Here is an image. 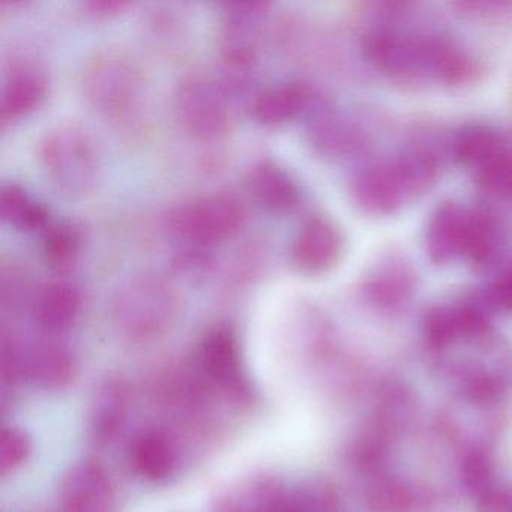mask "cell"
Returning <instances> with one entry per match:
<instances>
[{"mask_svg":"<svg viewBox=\"0 0 512 512\" xmlns=\"http://www.w3.org/2000/svg\"><path fill=\"white\" fill-rule=\"evenodd\" d=\"M365 61L401 85L463 86L481 74L479 62L451 35L412 25L403 13H386L362 37Z\"/></svg>","mask_w":512,"mask_h":512,"instance_id":"6da1fadb","label":"cell"},{"mask_svg":"<svg viewBox=\"0 0 512 512\" xmlns=\"http://www.w3.org/2000/svg\"><path fill=\"white\" fill-rule=\"evenodd\" d=\"M437 176L439 161L430 149H401L356 167L349 182L350 197L364 214L389 217L421 199Z\"/></svg>","mask_w":512,"mask_h":512,"instance_id":"7a4b0ae2","label":"cell"},{"mask_svg":"<svg viewBox=\"0 0 512 512\" xmlns=\"http://www.w3.org/2000/svg\"><path fill=\"white\" fill-rule=\"evenodd\" d=\"M499 221L491 212L457 200L439 203L424 229V251L436 266L464 262L487 269L502 251Z\"/></svg>","mask_w":512,"mask_h":512,"instance_id":"3957f363","label":"cell"},{"mask_svg":"<svg viewBox=\"0 0 512 512\" xmlns=\"http://www.w3.org/2000/svg\"><path fill=\"white\" fill-rule=\"evenodd\" d=\"M178 313V292L160 275L131 278L113 296V323L124 337L133 341L160 337L175 323Z\"/></svg>","mask_w":512,"mask_h":512,"instance_id":"277c9868","label":"cell"},{"mask_svg":"<svg viewBox=\"0 0 512 512\" xmlns=\"http://www.w3.org/2000/svg\"><path fill=\"white\" fill-rule=\"evenodd\" d=\"M40 161L52 184L62 193L83 196L94 190L100 175V157L91 134L77 122L50 128L38 148Z\"/></svg>","mask_w":512,"mask_h":512,"instance_id":"5b68a950","label":"cell"},{"mask_svg":"<svg viewBox=\"0 0 512 512\" xmlns=\"http://www.w3.org/2000/svg\"><path fill=\"white\" fill-rule=\"evenodd\" d=\"M452 154L482 193L512 200V140L502 131L490 125H467L455 136Z\"/></svg>","mask_w":512,"mask_h":512,"instance_id":"8992f818","label":"cell"},{"mask_svg":"<svg viewBox=\"0 0 512 512\" xmlns=\"http://www.w3.org/2000/svg\"><path fill=\"white\" fill-rule=\"evenodd\" d=\"M80 83L86 101L110 119L130 115L139 103L143 88L137 65L115 50H103L88 59Z\"/></svg>","mask_w":512,"mask_h":512,"instance_id":"52a82bcc","label":"cell"},{"mask_svg":"<svg viewBox=\"0 0 512 512\" xmlns=\"http://www.w3.org/2000/svg\"><path fill=\"white\" fill-rule=\"evenodd\" d=\"M244 203L233 193H214L188 200L169 215V229L188 247L208 248L232 238L244 226Z\"/></svg>","mask_w":512,"mask_h":512,"instance_id":"ba28073f","label":"cell"},{"mask_svg":"<svg viewBox=\"0 0 512 512\" xmlns=\"http://www.w3.org/2000/svg\"><path fill=\"white\" fill-rule=\"evenodd\" d=\"M175 110L182 128L194 139H220L229 130V92L206 74L182 77L176 86Z\"/></svg>","mask_w":512,"mask_h":512,"instance_id":"9c48e42d","label":"cell"},{"mask_svg":"<svg viewBox=\"0 0 512 512\" xmlns=\"http://www.w3.org/2000/svg\"><path fill=\"white\" fill-rule=\"evenodd\" d=\"M266 2H230L223 5L220 50L233 71L244 73L256 62L268 16Z\"/></svg>","mask_w":512,"mask_h":512,"instance_id":"30bf717a","label":"cell"},{"mask_svg":"<svg viewBox=\"0 0 512 512\" xmlns=\"http://www.w3.org/2000/svg\"><path fill=\"white\" fill-rule=\"evenodd\" d=\"M199 364L203 373L218 388L235 400L250 398V383L242 368L238 338L227 326L206 332L199 347Z\"/></svg>","mask_w":512,"mask_h":512,"instance_id":"8fae6325","label":"cell"},{"mask_svg":"<svg viewBox=\"0 0 512 512\" xmlns=\"http://www.w3.org/2000/svg\"><path fill=\"white\" fill-rule=\"evenodd\" d=\"M344 251L340 227L326 217H311L299 227L290 248V259L302 274L320 275L331 271Z\"/></svg>","mask_w":512,"mask_h":512,"instance_id":"7c38bea8","label":"cell"},{"mask_svg":"<svg viewBox=\"0 0 512 512\" xmlns=\"http://www.w3.org/2000/svg\"><path fill=\"white\" fill-rule=\"evenodd\" d=\"M59 505L62 512H119L115 485L94 461L71 467L61 482Z\"/></svg>","mask_w":512,"mask_h":512,"instance_id":"4fadbf2b","label":"cell"},{"mask_svg":"<svg viewBox=\"0 0 512 512\" xmlns=\"http://www.w3.org/2000/svg\"><path fill=\"white\" fill-rule=\"evenodd\" d=\"M307 136L314 151L328 158L358 154L367 143V134L359 122L343 110L331 107L311 110Z\"/></svg>","mask_w":512,"mask_h":512,"instance_id":"5bb4252c","label":"cell"},{"mask_svg":"<svg viewBox=\"0 0 512 512\" xmlns=\"http://www.w3.org/2000/svg\"><path fill=\"white\" fill-rule=\"evenodd\" d=\"M487 332V316L481 307L470 302L440 305L425 317V340L436 349L461 340H475Z\"/></svg>","mask_w":512,"mask_h":512,"instance_id":"9a60e30c","label":"cell"},{"mask_svg":"<svg viewBox=\"0 0 512 512\" xmlns=\"http://www.w3.org/2000/svg\"><path fill=\"white\" fill-rule=\"evenodd\" d=\"M20 355L23 377H28L40 388L58 391L70 385L76 376L73 353L53 338L37 341L26 350L20 349Z\"/></svg>","mask_w":512,"mask_h":512,"instance_id":"2e32d148","label":"cell"},{"mask_svg":"<svg viewBox=\"0 0 512 512\" xmlns=\"http://www.w3.org/2000/svg\"><path fill=\"white\" fill-rule=\"evenodd\" d=\"M82 308L79 289L70 281H47L32 299V316L43 331L61 334L76 322Z\"/></svg>","mask_w":512,"mask_h":512,"instance_id":"e0dca14e","label":"cell"},{"mask_svg":"<svg viewBox=\"0 0 512 512\" xmlns=\"http://www.w3.org/2000/svg\"><path fill=\"white\" fill-rule=\"evenodd\" d=\"M416 287L415 269L404 257H383L364 280L365 298L382 308H394L412 298Z\"/></svg>","mask_w":512,"mask_h":512,"instance_id":"ac0fdd59","label":"cell"},{"mask_svg":"<svg viewBox=\"0 0 512 512\" xmlns=\"http://www.w3.org/2000/svg\"><path fill=\"white\" fill-rule=\"evenodd\" d=\"M314 101V89L308 83L293 80L257 92L251 100V115L262 124H281L311 112Z\"/></svg>","mask_w":512,"mask_h":512,"instance_id":"d6986e66","label":"cell"},{"mask_svg":"<svg viewBox=\"0 0 512 512\" xmlns=\"http://www.w3.org/2000/svg\"><path fill=\"white\" fill-rule=\"evenodd\" d=\"M44 74L29 62L11 65L0 91L2 118L17 119L40 106L46 95Z\"/></svg>","mask_w":512,"mask_h":512,"instance_id":"ffe728a7","label":"cell"},{"mask_svg":"<svg viewBox=\"0 0 512 512\" xmlns=\"http://www.w3.org/2000/svg\"><path fill=\"white\" fill-rule=\"evenodd\" d=\"M131 469L149 482H161L176 469L175 443L161 430H145L130 445Z\"/></svg>","mask_w":512,"mask_h":512,"instance_id":"44dd1931","label":"cell"},{"mask_svg":"<svg viewBox=\"0 0 512 512\" xmlns=\"http://www.w3.org/2000/svg\"><path fill=\"white\" fill-rule=\"evenodd\" d=\"M247 185L254 202L266 211L281 214L298 205V185L272 161L256 164L248 173Z\"/></svg>","mask_w":512,"mask_h":512,"instance_id":"7402d4cb","label":"cell"},{"mask_svg":"<svg viewBox=\"0 0 512 512\" xmlns=\"http://www.w3.org/2000/svg\"><path fill=\"white\" fill-rule=\"evenodd\" d=\"M130 412V395L124 383L107 380L95 392L91 409L92 436L98 443L112 442L121 433Z\"/></svg>","mask_w":512,"mask_h":512,"instance_id":"603a6c76","label":"cell"},{"mask_svg":"<svg viewBox=\"0 0 512 512\" xmlns=\"http://www.w3.org/2000/svg\"><path fill=\"white\" fill-rule=\"evenodd\" d=\"M0 217L23 232L46 230L50 224L46 206L16 182H5L0 188Z\"/></svg>","mask_w":512,"mask_h":512,"instance_id":"cb8c5ba5","label":"cell"},{"mask_svg":"<svg viewBox=\"0 0 512 512\" xmlns=\"http://www.w3.org/2000/svg\"><path fill=\"white\" fill-rule=\"evenodd\" d=\"M82 245L79 229L68 221L49 224L43 232L41 251L47 266L55 271H67L76 262Z\"/></svg>","mask_w":512,"mask_h":512,"instance_id":"d4e9b609","label":"cell"},{"mask_svg":"<svg viewBox=\"0 0 512 512\" xmlns=\"http://www.w3.org/2000/svg\"><path fill=\"white\" fill-rule=\"evenodd\" d=\"M32 452L31 437L19 427H7L0 437V472L8 476L22 469Z\"/></svg>","mask_w":512,"mask_h":512,"instance_id":"484cf974","label":"cell"},{"mask_svg":"<svg viewBox=\"0 0 512 512\" xmlns=\"http://www.w3.org/2000/svg\"><path fill=\"white\" fill-rule=\"evenodd\" d=\"M371 508L377 512H404L410 506V494L395 479H380L368 493Z\"/></svg>","mask_w":512,"mask_h":512,"instance_id":"4316f807","label":"cell"},{"mask_svg":"<svg viewBox=\"0 0 512 512\" xmlns=\"http://www.w3.org/2000/svg\"><path fill=\"white\" fill-rule=\"evenodd\" d=\"M485 302L499 310H512V265L500 271L485 292Z\"/></svg>","mask_w":512,"mask_h":512,"instance_id":"83f0119b","label":"cell"},{"mask_svg":"<svg viewBox=\"0 0 512 512\" xmlns=\"http://www.w3.org/2000/svg\"><path fill=\"white\" fill-rule=\"evenodd\" d=\"M488 479H490V469H488L487 461L479 455H473L469 458L464 467V481L476 493L484 494L488 488Z\"/></svg>","mask_w":512,"mask_h":512,"instance_id":"f1b7e54d","label":"cell"},{"mask_svg":"<svg viewBox=\"0 0 512 512\" xmlns=\"http://www.w3.org/2000/svg\"><path fill=\"white\" fill-rule=\"evenodd\" d=\"M256 512H305L296 500L290 499L280 487H275Z\"/></svg>","mask_w":512,"mask_h":512,"instance_id":"f546056e","label":"cell"},{"mask_svg":"<svg viewBox=\"0 0 512 512\" xmlns=\"http://www.w3.org/2000/svg\"><path fill=\"white\" fill-rule=\"evenodd\" d=\"M479 512H512L511 494L490 488L479 500Z\"/></svg>","mask_w":512,"mask_h":512,"instance_id":"4dcf8cb0","label":"cell"},{"mask_svg":"<svg viewBox=\"0 0 512 512\" xmlns=\"http://www.w3.org/2000/svg\"><path fill=\"white\" fill-rule=\"evenodd\" d=\"M499 385L496 380L488 376H479L470 382L469 394L473 400L485 401L496 397Z\"/></svg>","mask_w":512,"mask_h":512,"instance_id":"1f68e13d","label":"cell"},{"mask_svg":"<svg viewBox=\"0 0 512 512\" xmlns=\"http://www.w3.org/2000/svg\"><path fill=\"white\" fill-rule=\"evenodd\" d=\"M125 7H127V2H119V0H91V2L85 4L86 10L91 11L92 14H97V16L113 14Z\"/></svg>","mask_w":512,"mask_h":512,"instance_id":"d6a6232c","label":"cell"}]
</instances>
